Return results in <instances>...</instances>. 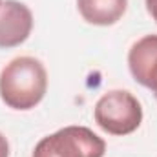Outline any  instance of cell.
<instances>
[{"instance_id":"obj_1","label":"cell","mask_w":157,"mask_h":157,"mask_svg":"<svg viewBox=\"0 0 157 157\" xmlns=\"http://www.w3.org/2000/svg\"><path fill=\"white\" fill-rule=\"evenodd\" d=\"M48 71L35 57H17L0 73V97L13 110H31L44 99Z\"/></svg>"},{"instance_id":"obj_2","label":"cell","mask_w":157,"mask_h":157,"mask_svg":"<svg viewBox=\"0 0 157 157\" xmlns=\"http://www.w3.org/2000/svg\"><path fill=\"white\" fill-rule=\"evenodd\" d=\"M95 122L110 135H128L143 122L141 102L126 90L104 93L93 110Z\"/></svg>"},{"instance_id":"obj_3","label":"cell","mask_w":157,"mask_h":157,"mask_svg":"<svg viewBox=\"0 0 157 157\" xmlns=\"http://www.w3.org/2000/svg\"><path fill=\"white\" fill-rule=\"evenodd\" d=\"M106 143L86 126H66L40 139L31 157H102Z\"/></svg>"},{"instance_id":"obj_4","label":"cell","mask_w":157,"mask_h":157,"mask_svg":"<svg viewBox=\"0 0 157 157\" xmlns=\"http://www.w3.org/2000/svg\"><path fill=\"white\" fill-rule=\"evenodd\" d=\"M33 29L29 7L17 0H6L0 6V48H15L26 42Z\"/></svg>"},{"instance_id":"obj_5","label":"cell","mask_w":157,"mask_h":157,"mask_svg":"<svg viewBox=\"0 0 157 157\" xmlns=\"http://www.w3.org/2000/svg\"><path fill=\"white\" fill-rule=\"evenodd\" d=\"M128 66L141 86L157 91V35H146L130 48Z\"/></svg>"},{"instance_id":"obj_6","label":"cell","mask_w":157,"mask_h":157,"mask_svg":"<svg viewBox=\"0 0 157 157\" xmlns=\"http://www.w3.org/2000/svg\"><path fill=\"white\" fill-rule=\"evenodd\" d=\"M80 17L93 26H112L122 18L128 0H77Z\"/></svg>"},{"instance_id":"obj_7","label":"cell","mask_w":157,"mask_h":157,"mask_svg":"<svg viewBox=\"0 0 157 157\" xmlns=\"http://www.w3.org/2000/svg\"><path fill=\"white\" fill-rule=\"evenodd\" d=\"M0 157H9V143L2 133H0Z\"/></svg>"},{"instance_id":"obj_8","label":"cell","mask_w":157,"mask_h":157,"mask_svg":"<svg viewBox=\"0 0 157 157\" xmlns=\"http://www.w3.org/2000/svg\"><path fill=\"white\" fill-rule=\"evenodd\" d=\"M146 9L152 15V18L157 22V0H146Z\"/></svg>"},{"instance_id":"obj_9","label":"cell","mask_w":157,"mask_h":157,"mask_svg":"<svg viewBox=\"0 0 157 157\" xmlns=\"http://www.w3.org/2000/svg\"><path fill=\"white\" fill-rule=\"evenodd\" d=\"M154 93H155V97H157V91H154Z\"/></svg>"},{"instance_id":"obj_10","label":"cell","mask_w":157,"mask_h":157,"mask_svg":"<svg viewBox=\"0 0 157 157\" xmlns=\"http://www.w3.org/2000/svg\"><path fill=\"white\" fill-rule=\"evenodd\" d=\"M0 6H2V0H0Z\"/></svg>"}]
</instances>
